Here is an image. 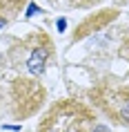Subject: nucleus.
<instances>
[{"mask_svg":"<svg viewBox=\"0 0 129 132\" xmlns=\"http://www.w3.org/2000/svg\"><path fill=\"white\" fill-rule=\"evenodd\" d=\"M100 0H74L76 7H91V5H98Z\"/></svg>","mask_w":129,"mask_h":132,"instance_id":"nucleus-3","label":"nucleus"},{"mask_svg":"<svg viewBox=\"0 0 129 132\" xmlns=\"http://www.w3.org/2000/svg\"><path fill=\"white\" fill-rule=\"evenodd\" d=\"M47 56H49V47L47 45H38V47L31 49V54L27 58V70L34 74V76H40L45 72V63H47Z\"/></svg>","mask_w":129,"mask_h":132,"instance_id":"nucleus-2","label":"nucleus"},{"mask_svg":"<svg viewBox=\"0 0 129 132\" xmlns=\"http://www.w3.org/2000/svg\"><path fill=\"white\" fill-rule=\"evenodd\" d=\"M65 27H67V20L60 18V20H58V31H65Z\"/></svg>","mask_w":129,"mask_h":132,"instance_id":"nucleus-5","label":"nucleus"},{"mask_svg":"<svg viewBox=\"0 0 129 132\" xmlns=\"http://www.w3.org/2000/svg\"><path fill=\"white\" fill-rule=\"evenodd\" d=\"M36 11H38V7H36V5H29V11H27V18H29V16H34Z\"/></svg>","mask_w":129,"mask_h":132,"instance_id":"nucleus-6","label":"nucleus"},{"mask_svg":"<svg viewBox=\"0 0 129 132\" xmlns=\"http://www.w3.org/2000/svg\"><path fill=\"white\" fill-rule=\"evenodd\" d=\"M96 114L80 101H58L38 123V132H94Z\"/></svg>","mask_w":129,"mask_h":132,"instance_id":"nucleus-1","label":"nucleus"},{"mask_svg":"<svg viewBox=\"0 0 129 132\" xmlns=\"http://www.w3.org/2000/svg\"><path fill=\"white\" fill-rule=\"evenodd\" d=\"M94 132H111L107 128V125H102V123H96V128H94Z\"/></svg>","mask_w":129,"mask_h":132,"instance_id":"nucleus-4","label":"nucleus"}]
</instances>
